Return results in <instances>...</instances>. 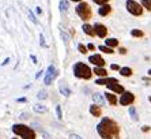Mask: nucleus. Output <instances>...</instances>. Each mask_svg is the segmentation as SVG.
<instances>
[{
	"instance_id": "36",
	"label": "nucleus",
	"mask_w": 151,
	"mask_h": 139,
	"mask_svg": "<svg viewBox=\"0 0 151 139\" xmlns=\"http://www.w3.org/2000/svg\"><path fill=\"white\" fill-rule=\"evenodd\" d=\"M110 68H112V70H119V71H120V67L117 66V64H112V66H110Z\"/></svg>"
},
{
	"instance_id": "17",
	"label": "nucleus",
	"mask_w": 151,
	"mask_h": 139,
	"mask_svg": "<svg viewBox=\"0 0 151 139\" xmlns=\"http://www.w3.org/2000/svg\"><path fill=\"white\" fill-rule=\"evenodd\" d=\"M94 72L98 75V77L101 78H105L106 75H108V72H106V70L104 68V67H95L94 68Z\"/></svg>"
},
{
	"instance_id": "9",
	"label": "nucleus",
	"mask_w": 151,
	"mask_h": 139,
	"mask_svg": "<svg viewBox=\"0 0 151 139\" xmlns=\"http://www.w3.org/2000/svg\"><path fill=\"white\" fill-rule=\"evenodd\" d=\"M106 87H108V90L112 91V93H117V94H123L124 91V86L123 85H120L119 82H113V83L110 85H106Z\"/></svg>"
},
{
	"instance_id": "3",
	"label": "nucleus",
	"mask_w": 151,
	"mask_h": 139,
	"mask_svg": "<svg viewBox=\"0 0 151 139\" xmlns=\"http://www.w3.org/2000/svg\"><path fill=\"white\" fill-rule=\"evenodd\" d=\"M74 74L76 78H81V79H90L93 75V71L90 70V67L86 66L84 63L79 62L74 66Z\"/></svg>"
},
{
	"instance_id": "10",
	"label": "nucleus",
	"mask_w": 151,
	"mask_h": 139,
	"mask_svg": "<svg viewBox=\"0 0 151 139\" xmlns=\"http://www.w3.org/2000/svg\"><path fill=\"white\" fill-rule=\"evenodd\" d=\"M88 62L91 63V64H94V66H97V67H104L105 66V60H104V57H102L101 55H91L90 57H88Z\"/></svg>"
},
{
	"instance_id": "1",
	"label": "nucleus",
	"mask_w": 151,
	"mask_h": 139,
	"mask_svg": "<svg viewBox=\"0 0 151 139\" xmlns=\"http://www.w3.org/2000/svg\"><path fill=\"white\" fill-rule=\"evenodd\" d=\"M97 132L102 139H119L120 127L110 117H104L97 125Z\"/></svg>"
},
{
	"instance_id": "43",
	"label": "nucleus",
	"mask_w": 151,
	"mask_h": 139,
	"mask_svg": "<svg viewBox=\"0 0 151 139\" xmlns=\"http://www.w3.org/2000/svg\"><path fill=\"white\" fill-rule=\"evenodd\" d=\"M71 1H76V3H79V1H82V0H71Z\"/></svg>"
},
{
	"instance_id": "46",
	"label": "nucleus",
	"mask_w": 151,
	"mask_h": 139,
	"mask_svg": "<svg viewBox=\"0 0 151 139\" xmlns=\"http://www.w3.org/2000/svg\"><path fill=\"white\" fill-rule=\"evenodd\" d=\"M12 139H19V138H12Z\"/></svg>"
},
{
	"instance_id": "29",
	"label": "nucleus",
	"mask_w": 151,
	"mask_h": 139,
	"mask_svg": "<svg viewBox=\"0 0 151 139\" xmlns=\"http://www.w3.org/2000/svg\"><path fill=\"white\" fill-rule=\"evenodd\" d=\"M26 11H27V14H29V17H30V19H32V22H34V23H38V21H37V18L34 17V14H33L32 11L29 10V8H27Z\"/></svg>"
},
{
	"instance_id": "42",
	"label": "nucleus",
	"mask_w": 151,
	"mask_h": 139,
	"mask_svg": "<svg viewBox=\"0 0 151 139\" xmlns=\"http://www.w3.org/2000/svg\"><path fill=\"white\" fill-rule=\"evenodd\" d=\"M18 102H26V98H18Z\"/></svg>"
},
{
	"instance_id": "21",
	"label": "nucleus",
	"mask_w": 151,
	"mask_h": 139,
	"mask_svg": "<svg viewBox=\"0 0 151 139\" xmlns=\"http://www.w3.org/2000/svg\"><path fill=\"white\" fill-rule=\"evenodd\" d=\"M59 90H60V93L63 94V96H65V97H68V96H71V90H70V89H68V87H65V86H64V85H60Z\"/></svg>"
},
{
	"instance_id": "37",
	"label": "nucleus",
	"mask_w": 151,
	"mask_h": 139,
	"mask_svg": "<svg viewBox=\"0 0 151 139\" xmlns=\"http://www.w3.org/2000/svg\"><path fill=\"white\" fill-rule=\"evenodd\" d=\"M8 63H10V57H7V59L4 60V62H3V63H1V64H3V66H7Z\"/></svg>"
},
{
	"instance_id": "19",
	"label": "nucleus",
	"mask_w": 151,
	"mask_h": 139,
	"mask_svg": "<svg viewBox=\"0 0 151 139\" xmlns=\"http://www.w3.org/2000/svg\"><path fill=\"white\" fill-rule=\"evenodd\" d=\"M33 109H34V112H37V113H45V112L48 111V108L44 106V105H41V104H34Z\"/></svg>"
},
{
	"instance_id": "33",
	"label": "nucleus",
	"mask_w": 151,
	"mask_h": 139,
	"mask_svg": "<svg viewBox=\"0 0 151 139\" xmlns=\"http://www.w3.org/2000/svg\"><path fill=\"white\" fill-rule=\"evenodd\" d=\"M94 3H97V4H99V6H102V4H106L109 0H93Z\"/></svg>"
},
{
	"instance_id": "15",
	"label": "nucleus",
	"mask_w": 151,
	"mask_h": 139,
	"mask_svg": "<svg viewBox=\"0 0 151 139\" xmlns=\"http://www.w3.org/2000/svg\"><path fill=\"white\" fill-rule=\"evenodd\" d=\"M93 100L97 102V104H99L102 106V105L105 104V94H101V93H94V96H93Z\"/></svg>"
},
{
	"instance_id": "13",
	"label": "nucleus",
	"mask_w": 151,
	"mask_h": 139,
	"mask_svg": "<svg viewBox=\"0 0 151 139\" xmlns=\"http://www.w3.org/2000/svg\"><path fill=\"white\" fill-rule=\"evenodd\" d=\"M110 11H112V7H110L109 4H102L101 7L98 8V14L101 17H106L108 14H110Z\"/></svg>"
},
{
	"instance_id": "28",
	"label": "nucleus",
	"mask_w": 151,
	"mask_h": 139,
	"mask_svg": "<svg viewBox=\"0 0 151 139\" xmlns=\"http://www.w3.org/2000/svg\"><path fill=\"white\" fill-rule=\"evenodd\" d=\"M78 49H79V52L83 53V55L87 53V46H84L83 44H79V45H78Z\"/></svg>"
},
{
	"instance_id": "8",
	"label": "nucleus",
	"mask_w": 151,
	"mask_h": 139,
	"mask_svg": "<svg viewBox=\"0 0 151 139\" xmlns=\"http://www.w3.org/2000/svg\"><path fill=\"white\" fill-rule=\"evenodd\" d=\"M94 30H95V35H98L101 38H105L106 34H108V29H106L105 25H102V23H95Z\"/></svg>"
},
{
	"instance_id": "41",
	"label": "nucleus",
	"mask_w": 151,
	"mask_h": 139,
	"mask_svg": "<svg viewBox=\"0 0 151 139\" xmlns=\"http://www.w3.org/2000/svg\"><path fill=\"white\" fill-rule=\"evenodd\" d=\"M42 74H44V72H42V71H40V72L37 74V75H35V79H38V78H40V77H41V75H42Z\"/></svg>"
},
{
	"instance_id": "20",
	"label": "nucleus",
	"mask_w": 151,
	"mask_h": 139,
	"mask_svg": "<svg viewBox=\"0 0 151 139\" xmlns=\"http://www.w3.org/2000/svg\"><path fill=\"white\" fill-rule=\"evenodd\" d=\"M120 74L123 75V77H131L132 75V70L129 68V67H123V68H120Z\"/></svg>"
},
{
	"instance_id": "23",
	"label": "nucleus",
	"mask_w": 151,
	"mask_h": 139,
	"mask_svg": "<svg viewBox=\"0 0 151 139\" xmlns=\"http://www.w3.org/2000/svg\"><path fill=\"white\" fill-rule=\"evenodd\" d=\"M68 7H70V3H68V1H65V0H61V1H60V11H61V12H65Z\"/></svg>"
},
{
	"instance_id": "18",
	"label": "nucleus",
	"mask_w": 151,
	"mask_h": 139,
	"mask_svg": "<svg viewBox=\"0 0 151 139\" xmlns=\"http://www.w3.org/2000/svg\"><path fill=\"white\" fill-rule=\"evenodd\" d=\"M105 45L106 46H110V48H114V46L119 45V40H117V38H106Z\"/></svg>"
},
{
	"instance_id": "30",
	"label": "nucleus",
	"mask_w": 151,
	"mask_h": 139,
	"mask_svg": "<svg viewBox=\"0 0 151 139\" xmlns=\"http://www.w3.org/2000/svg\"><path fill=\"white\" fill-rule=\"evenodd\" d=\"M37 97H38L40 100H45V98L48 97V94H46V91H45V90H41V91L38 93V96H37Z\"/></svg>"
},
{
	"instance_id": "38",
	"label": "nucleus",
	"mask_w": 151,
	"mask_h": 139,
	"mask_svg": "<svg viewBox=\"0 0 151 139\" xmlns=\"http://www.w3.org/2000/svg\"><path fill=\"white\" fill-rule=\"evenodd\" d=\"M120 53H121V55H125V53H127V49L125 48H120Z\"/></svg>"
},
{
	"instance_id": "22",
	"label": "nucleus",
	"mask_w": 151,
	"mask_h": 139,
	"mask_svg": "<svg viewBox=\"0 0 151 139\" xmlns=\"http://www.w3.org/2000/svg\"><path fill=\"white\" fill-rule=\"evenodd\" d=\"M59 29H60V35H61V38L64 40V44H65V45H68V42H70V37L65 34V31L63 30V28H61V26H60Z\"/></svg>"
},
{
	"instance_id": "45",
	"label": "nucleus",
	"mask_w": 151,
	"mask_h": 139,
	"mask_svg": "<svg viewBox=\"0 0 151 139\" xmlns=\"http://www.w3.org/2000/svg\"><path fill=\"white\" fill-rule=\"evenodd\" d=\"M148 100H150V102H151V96H150V97H148Z\"/></svg>"
},
{
	"instance_id": "26",
	"label": "nucleus",
	"mask_w": 151,
	"mask_h": 139,
	"mask_svg": "<svg viewBox=\"0 0 151 139\" xmlns=\"http://www.w3.org/2000/svg\"><path fill=\"white\" fill-rule=\"evenodd\" d=\"M99 51H101V52H105V53H113V48L106 46V45H99Z\"/></svg>"
},
{
	"instance_id": "16",
	"label": "nucleus",
	"mask_w": 151,
	"mask_h": 139,
	"mask_svg": "<svg viewBox=\"0 0 151 139\" xmlns=\"http://www.w3.org/2000/svg\"><path fill=\"white\" fill-rule=\"evenodd\" d=\"M105 98L108 100V102H109V104H112V105H116L117 104V97L113 93H109V91H108V93H105Z\"/></svg>"
},
{
	"instance_id": "32",
	"label": "nucleus",
	"mask_w": 151,
	"mask_h": 139,
	"mask_svg": "<svg viewBox=\"0 0 151 139\" xmlns=\"http://www.w3.org/2000/svg\"><path fill=\"white\" fill-rule=\"evenodd\" d=\"M40 45L42 48H45L46 46V42H45V38H44V34H40Z\"/></svg>"
},
{
	"instance_id": "11",
	"label": "nucleus",
	"mask_w": 151,
	"mask_h": 139,
	"mask_svg": "<svg viewBox=\"0 0 151 139\" xmlns=\"http://www.w3.org/2000/svg\"><path fill=\"white\" fill-rule=\"evenodd\" d=\"M82 30L84 31V34L90 35V37H94V35H95L94 26H91V25H88V23H84L83 26H82Z\"/></svg>"
},
{
	"instance_id": "25",
	"label": "nucleus",
	"mask_w": 151,
	"mask_h": 139,
	"mask_svg": "<svg viewBox=\"0 0 151 139\" xmlns=\"http://www.w3.org/2000/svg\"><path fill=\"white\" fill-rule=\"evenodd\" d=\"M131 35L132 37H143L144 33L142 30H139V29H134V30L131 31Z\"/></svg>"
},
{
	"instance_id": "44",
	"label": "nucleus",
	"mask_w": 151,
	"mask_h": 139,
	"mask_svg": "<svg viewBox=\"0 0 151 139\" xmlns=\"http://www.w3.org/2000/svg\"><path fill=\"white\" fill-rule=\"evenodd\" d=\"M148 75H150V77H151V68L148 70Z\"/></svg>"
},
{
	"instance_id": "7",
	"label": "nucleus",
	"mask_w": 151,
	"mask_h": 139,
	"mask_svg": "<svg viewBox=\"0 0 151 139\" xmlns=\"http://www.w3.org/2000/svg\"><path fill=\"white\" fill-rule=\"evenodd\" d=\"M134 101H135V96L131 93V91H124V93L121 94V97H120V104L124 105V106L131 105Z\"/></svg>"
},
{
	"instance_id": "14",
	"label": "nucleus",
	"mask_w": 151,
	"mask_h": 139,
	"mask_svg": "<svg viewBox=\"0 0 151 139\" xmlns=\"http://www.w3.org/2000/svg\"><path fill=\"white\" fill-rule=\"evenodd\" d=\"M113 82H119V80L116 79V78H99V79L95 80V83L97 85H110L113 83Z\"/></svg>"
},
{
	"instance_id": "6",
	"label": "nucleus",
	"mask_w": 151,
	"mask_h": 139,
	"mask_svg": "<svg viewBox=\"0 0 151 139\" xmlns=\"http://www.w3.org/2000/svg\"><path fill=\"white\" fill-rule=\"evenodd\" d=\"M57 75H59V70L53 66V64H50V66L48 67V70H46L45 78H44V83L45 85H52V82L57 78Z\"/></svg>"
},
{
	"instance_id": "35",
	"label": "nucleus",
	"mask_w": 151,
	"mask_h": 139,
	"mask_svg": "<svg viewBox=\"0 0 151 139\" xmlns=\"http://www.w3.org/2000/svg\"><path fill=\"white\" fill-rule=\"evenodd\" d=\"M142 131H143V132H148V131H150V127H148V125H143V127H142Z\"/></svg>"
},
{
	"instance_id": "12",
	"label": "nucleus",
	"mask_w": 151,
	"mask_h": 139,
	"mask_svg": "<svg viewBox=\"0 0 151 139\" xmlns=\"http://www.w3.org/2000/svg\"><path fill=\"white\" fill-rule=\"evenodd\" d=\"M90 113H91L94 117H99V116H101V113H102L101 106H99V105H97V104L90 105Z\"/></svg>"
},
{
	"instance_id": "5",
	"label": "nucleus",
	"mask_w": 151,
	"mask_h": 139,
	"mask_svg": "<svg viewBox=\"0 0 151 139\" xmlns=\"http://www.w3.org/2000/svg\"><path fill=\"white\" fill-rule=\"evenodd\" d=\"M125 7H127V10H128V12L132 14L134 17H140V15L143 14V6H140V4L137 3V1H135V0H127Z\"/></svg>"
},
{
	"instance_id": "39",
	"label": "nucleus",
	"mask_w": 151,
	"mask_h": 139,
	"mask_svg": "<svg viewBox=\"0 0 151 139\" xmlns=\"http://www.w3.org/2000/svg\"><path fill=\"white\" fill-rule=\"evenodd\" d=\"M94 48H95V46L93 45V44H88V45H87V49H90V51H94Z\"/></svg>"
},
{
	"instance_id": "27",
	"label": "nucleus",
	"mask_w": 151,
	"mask_h": 139,
	"mask_svg": "<svg viewBox=\"0 0 151 139\" xmlns=\"http://www.w3.org/2000/svg\"><path fill=\"white\" fill-rule=\"evenodd\" d=\"M142 6L147 11H151V0H142Z\"/></svg>"
},
{
	"instance_id": "31",
	"label": "nucleus",
	"mask_w": 151,
	"mask_h": 139,
	"mask_svg": "<svg viewBox=\"0 0 151 139\" xmlns=\"http://www.w3.org/2000/svg\"><path fill=\"white\" fill-rule=\"evenodd\" d=\"M56 115H57V119H59V120H61V119H63V115H61V108H60V105H57V106H56Z\"/></svg>"
},
{
	"instance_id": "24",
	"label": "nucleus",
	"mask_w": 151,
	"mask_h": 139,
	"mask_svg": "<svg viewBox=\"0 0 151 139\" xmlns=\"http://www.w3.org/2000/svg\"><path fill=\"white\" fill-rule=\"evenodd\" d=\"M129 115L132 116V119H134L135 122H137V120H139V115H137L136 109H135L134 106H131V108H129Z\"/></svg>"
},
{
	"instance_id": "40",
	"label": "nucleus",
	"mask_w": 151,
	"mask_h": 139,
	"mask_svg": "<svg viewBox=\"0 0 151 139\" xmlns=\"http://www.w3.org/2000/svg\"><path fill=\"white\" fill-rule=\"evenodd\" d=\"M30 57H32L33 63H34V64H37V57H35V56H34V55H32V56H30Z\"/></svg>"
},
{
	"instance_id": "4",
	"label": "nucleus",
	"mask_w": 151,
	"mask_h": 139,
	"mask_svg": "<svg viewBox=\"0 0 151 139\" xmlns=\"http://www.w3.org/2000/svg\"><path fill=\"white\" fill-rule=\"evenodd\" d=\"M75 11H76V14L83 19V21H87L91 18V7L88 6L87 3H79L75 7Z\"/></svg>"
},
{
	"instance_id": "34",
	"label": "nucleus",
	"mask_w": 151,
	"mask_h": 139,
	"mask_svg": "<svg viewBox=\"0 0 151 139\" xmlns=\"http://www.w3.org/2000/svg\"><path fill=\"white\" fill-rule=\"evenodd\" d=\"M70 139H83V138H82V136H79L78 134H71Z\"/></svg>"
},
{
	"instance_id": "2",
	"label": "nucleus",
	"mask_w": 151,
	"mask_h": 139,
	"mask_svg": "<svg viewBox=\"0 0 151 139\" xmlns=\"http://www.w3.org/2000/svg\"><path fill=\"white\" fill-rule=\"evenodd\" d=\"M12 132L15 135L21 136L22 139H35V131L25 124H14Z\"/></svg>"
}]
</instances>
